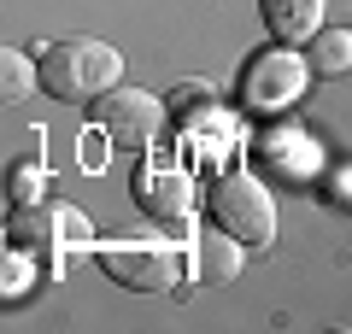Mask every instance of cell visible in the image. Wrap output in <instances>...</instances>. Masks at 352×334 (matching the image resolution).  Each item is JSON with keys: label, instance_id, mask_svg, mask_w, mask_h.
<instances>
[{"label": "cell", "instance_id": "5b68a950", "mask_svg": "<svg viewBox=\"0 0 352 334\" xmlns=\"http://www.w3.org/2000/svg\"><path fill=\"white\" fill-rule=\"evenodd\" d=\"M6 241H12L24 258H41V264H59L65 270V252L71 247H88V223L82 211L71 205H18L12 223H6Z\"/></svg>", "mask_w": 352, "mask_h": 334}, {"label": "cell", "instance_id": "277c9868", "mask_svg": "<svg viewBox=\"0 0 352 334\" xmlns=\"http://www.w3.org/2000/svg\"><path fill=\"white\" fill-rule=\"evenodd\" d=\"M94 264L129 293H176L182 287V252L164 241H106V247H94Z\"/></svg>", "mask_w": 352, "mask_h": 334}, {"label": "cell", "instance_id": "6da1fadb", "mask_svg": "<svg viewBox=\"0 0 352 334\" xmlns=\"http://www.w3.org/2000/svg\"><path fill=\"white\" fill-rule=\"evenodd\" d=\"M36 71H41V88H47L53 100H65V106H94L100 94L118 88L124 59H118L106 41H94V36H65L36 59Z\"/></svg>", "mask_w": 352, "mask_h": 334}, {"label": "cell", "instance_id": "8fae6325", "mask_svg": "<svg viewBox=\"0 0 352 334\" xmlns=\"http://www.w3.org/2000/svg\"><path fill=\"white\" fill-rule=\"evenodd\" d=\"M194 106L217 111V88L212 82H176L170 94H164V111H176V118H194Z\"/></svg>", "mask_w": 352, "mask_h": 334}, {"label": "cell", "instance_id": "8992f818", "mask_svg": "<svg viewBox=\"0 0 352 334\" xmlns=\"http://www.w3.org/2000/svg\"><path fill=\"white\" fill-rule=\"evenodd\" d=\"M94 124H100V135L112 141V147H153V135H159L164 124V100L141 94V88H112V94L94 100Z\"/></svg>", "mask_w": 352, "mask_h": 334}, {"label": "cell", "instance_id": "9c48e42d", "mask_svg": "<svg viewBox=\"0 0 352 334\" xmlns=\"http://www.w3.org/2000/svg\"><path fill=\"white\" fill-rule=\"evenodd\" d=\"M258 18L270 30V41L300 47V41H311L323 30V0H258Z\"/></svg>", "mask_w": 352, "mask_h": 334}, {"label": "cell", "instance_id": "7a4b0ae2", "mask_svg": "<svg viewBox=\"0 0 352 334\" xmlns=\"http://www.w3.org/2000/svg\"><path fill=\"white\" fill-rule=\"evenodd\" d=\"M311 76L317 71H311V59L300 47L270 41V47L247 53V65H241V111H252V118H282V111L300 106Z\"/></svg>", "mask_w": 352, "mask_h": 334}, {"label": "cell", "instance_id": "3957f363", "mask_svg": "<svg viewBox=\"0 0 352 334\" xmlns=\"http://www.w3.org/2000/svg\"><path fill=\"white\" fill-rule=\"evenodd\" d=\"M206 205H212L217 229H229L247 252H264L276 241V199L252 170H223L212 182V194H206Z\"/></svg>", "mask_w": 352, "mask_h": 334}, {"label": "cell", "instance_id": "4fadbf2b", "mask_svg": "<svg viewBox=\"0 0 352 334\" xmlns=\"http://www.w3.org/2000/svg\"><path fill=\"white\" fill-rule=\"evenodd\" d=\"M36 188H41V164H36V159L18 164V170L6 176V194H12V205H30V199H36Z\"/></svg>", "mask_w": 352, "mask_h": 334}, {"label": "cell", "instance_id": "ba28073f", "mask_svg": "<svg viewBox=\"0 0 352 334\" xmlns=\"http://www.w3.org/2000/svg\"><path fill=\"white\" fill-rule=\"evenodd\" d=\"M188 258H194V276H200L206 287H223V282H235V276H241L247 247H241L229 229H200L194 247H188Z\"/></svg>", "mask_w": 352, "mask_h": 334}, {"label": "cell", "instance_id": "30bf717a", "mask_svg": "<svg viewBox=\"0 0 352 334\" xmlns=\"http://www.w3.org/2000/svg\"><path fill=\"white\" fill-rule=\"evenodd\" d=\"M305 59H311L317 76H340V71H352V30H317L311 47H305Z\"/></svg>", "mask_w": 352, "mask_h": 334}, {"label": "cell", "instance_id": "52a82bcc", "mask_svg": "<svg viewBox=\"0 0 352 334\" xmlns=\"http://www.w3.org/2000/svg\"><path fill=\"white\" fill-rule=\"evenodd\" d=\"M129 194H135V205L147 211L153 223H188V211H194V182H188V170L182 164H170V159H141L135 164V176H129Z\"/></svg>", "mask_w": 352, "mask_h": 334}, {"label": "cell", "instance_id": "7c38bea8", "mask_svg": "<svg viewBox=\"0 0 352 334\" xmlns=\"http://www.w3.org/2000/svg\"><path fill=\"white\" fill-rule=\"evenodd\" d=\"M0 65H6V71H0V94H6V106H18V100L30 94V82H41V71L24 59V53H6Z\"/></svg>", "mask_w": 352, "mask_h": 334}]
</instances>
